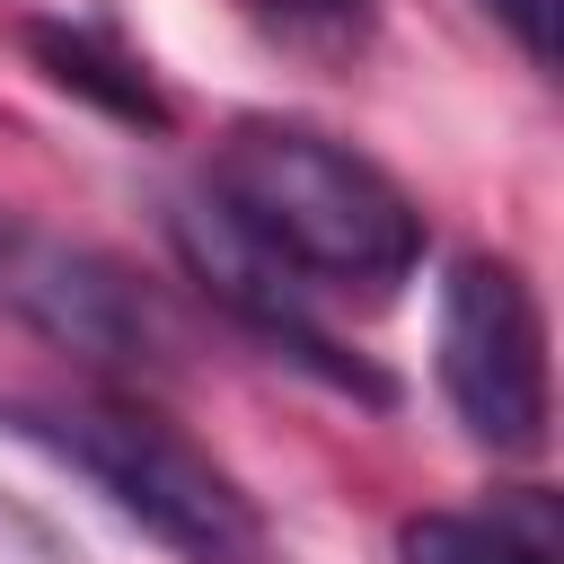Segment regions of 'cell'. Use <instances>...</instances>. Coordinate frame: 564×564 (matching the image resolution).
I'll return each instance as SVG.
<instances>
[{"instance_id":"10","label":"cell","mask_w":564,"mask_h":564,"mask_svg":"<svg viewBox=\"0 0 564 564\" xmlns=\"http://www.w3.org/2000/svg\"><path fill=\"white\" fill-rule=\"evenodd\" d=\"M9 220H18V212H9V203H0V238H9Z\"/></svg>"},{"instance_id":"4","label":"cell","mask_w":564,"mask_h":564,"mask_svg":"<svg viewBox=\"0 0 564 564\" xmlns=\"http://www.w3.org/2000/svg\"><path fill=\"white\" fill-rule=\"evenodd\" d=\"M0 317L79 352L88 370H150L167 352V326H159L150 291L115 256H97L79 238H53L35 220H9V238H0Z\"/></svg>"},{"instance_id":"2","label":"cell","mask_w":564,"mask_h":564,"mask_svg":"<svg viewBox=\"0 0 564 564\" xmlns=\"http://www.w3.org/2000/svg\"><path fill=\"white\" fill-rule=\"evenodd\" d=\"M0 423L26 449H44L53 467H70L106 511H123L167 555H185V564H273V529H264L256 494L203 441H185L159 405L70 388V397H9Z\"/></svg>"},{"instance_id":"1","label":"cell","mask_w":564,"mask_h":564,"mask_svg":"<svg viewBox=\"0 0 564 564\" xmlns=\"http://www.w3.org/2000/svg\"><path fill=\"white\" fill-rule=\"evenodd\" d=\"M203 194L220 203V220L238 238H256L308 291L388 300L423 264V212H414V194L379 159H361L352 141H335L317 123H282V115L229 123L220 150H212Z\"/></svg>"},{"instance_id":"7","label":"cell","mask_w":564,"mask_h":564,"mask_svg":"<svg viewBox=\"0 0 564 564\" xmlns=\"http://www.w3.org/2000/svg\"><path fill=\"white\" fill-rule=\"evenodd\" d=\"M397 564H564L555 502L538 485H520L485 511H414L397 529Z\"/></svg>"},{"instance_id":"8","label":"cell","mask_w":564,"mask_h":564,"mask_svg":"<svg viewBox=\"0 0 564 564\" xmlns=\"http://www.w3.org/2000/svg\"><path fill=\"white\" fill-rule=\"evenodd\" d=\"M264 44L317 62V70H352L379 44V0H229Z\"/></svg>"},{"instance_id":"6","label":"cell","mask_w":564,"mask_h":564,"mask_svg":"<svg viewBox=\"0 0 564 564\" xmlns=\"http://www.w3.org/2000/svg\"><path fill=\"white\" fill-rule=\"evenodd\" d=\"M26 53L44 62V79H62V88L88 97V106H106L115 123L167 132V97H159L150 62H141L106 18H35V26H26Z\"/></svg>"},{"instance_id":"5","label":"cell","mask_w":564,"mask_h":564,"mask_svg":"<svg viewBox=\"0 0 564 564\" xmlns=\"http://www.w3.org/2000/svg\"><path fill=\"white\" fill-rule=\"evenodd\" d=\"M167 238H176V264L203 282V300H220L256 344H273V352H291L300 370H317L326 388H352V397H370V405H388V379L379 370H361L326 326H317V291L308 282H291L256 238H238L229 220H220V203L203 194V203H176L167 212Z\"/></svg>"},{"instance_id":"3","label":"cell","mask_w":564,"mask_h":564,"mask_svg":"<svg viewBox=\"0 0 564 564\" xmlns=\"http://www.w3.org/2000/svg\"><path fill=\"white\" fill-rule=\"evenodd\" d=\"M441 397L494 458L546 441V317L511 256H458L441 282Z\"/></svg>"},{"instance_id":"9","label":"cell","mask_w":564,"mask_h":564,"mask_svg":"<svg viewBox=\"0 0 564 564\" xmlns=\"http://www.w3.org/2000/svg\"><path fill=\"white\" fill-rule=\"evenodd\" d=\"M494 26H511V44L529 53V70H555V9L564 0H476Z\"/></svg>"}]
</instances>
